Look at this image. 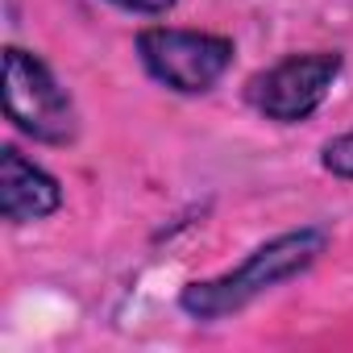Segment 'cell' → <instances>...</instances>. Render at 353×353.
Instances as JSON below:
<instances>
[{
  "instance_id": "1",
  "label": "cell",
  "mask_w": 353,
  "mask_h": 353,
  "mask_svg": "<svg viewBox=\"0 0 353 353\" xmlns=\"http://www.w3.org/2000/svg\"><path fill=\"white\" fill-rule=\"evenodd\" d=\"M324 250V233L320 229H299V233H283L274 237L270 245L254 250L237 270L221 274V279H208V283H192L183 291V307L200 320H216V316H229L237 307H245L254 295L270 291L274 283L299 274L303 266L316 262V254Z\"/></svg>"
},
{
  "instance_id": "2",
  "label": "cell",
  "mask_w": 353,
  "mask_h": 353,
  "mask_svg": "<svg viewBox=\"0 0 353 353\" xmlns=\"http://www.w3.org/2000/svg\"><path fill=\"white\" fill-rule=\"evenodd\" d=\"M5 112L17 129H26L38 141H71L79 121L75 104L63 92V83L50 75V67L17 46L5 50Z\"/></svg>"
},
{
  "instance_id": "3",
  "label": "cell",
  "mask_w": 353,
  "mask_h": 353,
  "mask_svg": "<svg viewBox=\"0 0 353 353\" xmlns=\"http://www.w3.org/2000/svg\"><path fill=\"white\" fill-rule=\"evenodd\" d=\"M145 71L174 92H208L233 63V42L196 30H145L137 38Z\"/></svg>"
},
{
  "instance_id": "4",
  "label": "cell",
  "mask_w": 353,
  "mask_h": 353,
  "mask_svg": "<svg viewBox=\"0 0 353 353\" xmlns=\"http://www.w3.org/2000/svg\"><path fill=\"white\" fill-rule=\"evenodd\" d=\"M336 75H341V54H324V50L320 54H291L250 83V104L262 117L291 125V121L312 117L324 104Z\"/></svg>"
},
{
  "instance_id": "5",
  "label": "cell",
  "mask_w": 353,
  "mask_h": 353,
  "mask_svg": "<svg viewBox=\"0 0 353 353\" xmlns=\"http://www.w3.org/2000/svg\"><path fill=\"white\" fill-rule=\"evenodd\" d=\"M63 204L59 183L42 166H34L30 158H21V150H5L0 158V208L13 225L26 221H42Z\"/></svg>"
},
{
  "instance_id": "6",
  "label": "cell",
  "mask_w": 353,
  "mask_h": 353,
  "mask_svg": "<svg viewBox=\"0 0 353 353\" xmlns=\"http://www.w3.org/2000/svg\"><path fill=\"white\" fill-rule=\"evenodd\" d=\"M324 166L332 174H341V179H353V129L324 145Z\"/></svg>"
},
{
  "instance_id": "7",
  "label": "cell",
  "mask_w": 353,
  "mask_h": 353,
  "mask_svg": "<svg viewBox=\"0 0 353 353\" xmlns=\"http://www.w3.org/2000/svg\"><path fill=\"white\" fill-rule=\"evenodd\" d=\"M112 5H121L129 13H166L174 0H112Z\"/></svg>"
}]
</instances>
